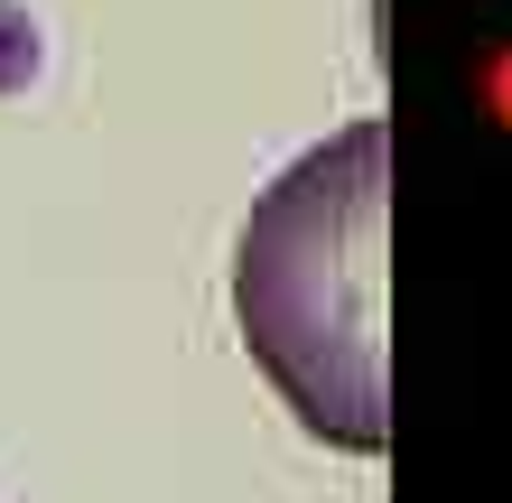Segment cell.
I'll return each mask as SVG.
<instances>
[{
    "label": "cell",
    "instance_id": "1",
    "mask_svg": "<svg viewBox=\"0 0 512 503\" xmlns=\"http://www.w3.org/2000/svg\"><path fill=\"white\" fill-rule=\"evenodd\" d=\"M382 261H391V131L364 112L270 177L233 243V327H243L252 364L298 410V429L354 457H382L391 438Z\"/></svg>",
    "mask_w": 512,
    "mask_h": 503
}]
</instances>
